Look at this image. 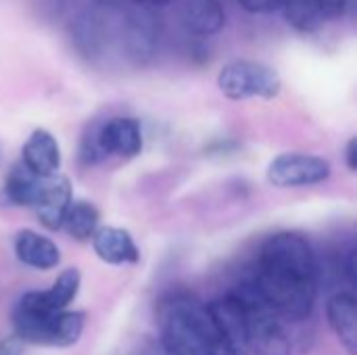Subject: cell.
I'll use <instances>...</instances> for the list:
<instances>
[{"mask_svg":"<svg viewBox=\"0 0 357 355\" xmlns=\"http://www.w3.org/2000/svg\"><path fill=\"white\" fill-rule=\"evenodd\" d=\"M249 278L282 320L303 322L312 316L318 295V264L305 236L297 232L270 236L261 245Z\"/></svg>","mask_w":357,"mask_h":355,"instance_id":"6da1fadb","label":"cell"},{"mask_svg":"<svg viewBox=\"0 0 357 355\" xmlns=\"http://www.w3.org/2000/svg\"><path fill=\"white\" fill-rule=\"evenodd\" d=\"M161 343L169 355H236L218 335L207 303L176 293L159 303Z\"/></svg>","mask_w":357,"mask_h":355,"instance_id":"7a4b0ae2","label":"cell"},{"mask_svg":"<svg viewBox=\"0 0 357 355\" xmlns=\"http://www.w3.org/2000/svg\"><path fill=\"white\" fill-rule=\"evenodd\" d=\"M86 326V316L82 312H59L48 314L25 305L21 299L13 312L15 337L21 343L38 347H71L79 341Z\"/></svg>","mask_w":357,"mask_h":355,"instance_id":"3957f363","label":"cell"},{"mask_svg":"<svg viewBox=\"0 0 357 355\" xmlns=\"http://www.w3.org/2000/svg\"><path fill=\"white\" fill-rule=\"evenodd\" d=\"M232 295L241 301L249 331V354L253 355H291V335L284 320L270 308L259 295L253 280H243Z\"/></svg>","mask_w":357,"mask_h":355,"instance_id":"277c9868","label":"cell"},{"mask_svg":"<svg viewBox=\"0 0 357 355\" xmlns=\"http://www.w3.org/2000/svg\"><path fill=\"white\" fill-rule=\"evenodd\" d=\"M144 138L140 121L134 117H111L88 128L82 138V161L100 163L109 157L134 159L142 153Z\"/></svg>","mask_w":357,"mask_h":355,"instance_id":"5b68a950","label":"cell"},{"mask_svg":"<svg viewBox=\"0 0 357 355\" xmlns=\"http://www.w3.org/2000/svg\"><path fill=\"white\" fill-rule=\"evenodd\" d=\"M218 88L230 100H247V98L272 100L280 94L282 80L274 67L261 61L236 59L220 69Z\"/></svg>","mask_w":357,"mask_h":355,"instance_id":"8992f818","label":"cell"},{"mask_svg":"<svg viewBox=\"0 0 357 355\" xmlns=\"http://www.w3.org/2000/svg\"><path fill=\"white\" fill-rule=\"evenodd\" d=\"M333 165L328 159L307 153H282L272 159L268 180L276 188H303L316 186L331 178Z\"/></svg>","mask_w":357,"mask_h":355,"instance_id":"52a82bcc","label":"cell"},{"mask_svg":"<svg viewBox=\"0 0 357 355\" xmlns=\"http://www.w3.org/2000/svg\"><path fill=\"white\" fill-rule=\"evenodd\" d=\"M207 312L220 339L236 355L249 354V331L241 301L232 293H228L207 303Z\"/></svg>","mask_w":357,"mask_h":355,"instance_id":"ba28073f","label":"cell"},{"mask_svg":"<svg viewBox=\"0 0 357 355\" xmlns=\"http://www.w3.org/2000/svg\"><path fill=\"white\" fill-rule=\"evenodd\" d=\"M71 201H73V190H71L69 178L54 174L48 178H40L36 201H33L31 209L36 211V216L44 228L61 230Z\"/></svg>","mask_w":357,"mask_h":355,"instance_id":"9c48e42d","label":"cell"},{"mask_svg":"<svg viewBox=\"0 0 357 355\" xmlns=\"http://www.w3.org/2000/svg\"><path fill=\"white\" fill-rule=\"evenodd\" d=\"M82 287V274L77 268H67L59 274V278L52 282L50 289L46 291H31L21 297V301L33 310L48 312V314H59L65 312L77 297Z\"/></svg>","mask_w":357,"mask_h":355,"instance_id":"30bf717a","label":"cell"},{"mask_svg":"<svg viewBox=\"0 0 357 355\" xmlns=\"http://www.w3.org/2000/svg\"><path fill=\"white\" fill-rule=\"evenodd\" d=\"M21 163L38 178H48L61 169V146L59 140L44 128H36L21 151Z\"/></svg>","mask_w":357,"mask_h":355,"instance_id":"8fae6325","label":"cell"},{"mask_svg":"<svg viewBox=\"0 0 357 355\" xmlns=\"http://www.w3.org/2000/svg\"><path fill=\"white\" fill-rule=\"evenodd\" d=\"M90 241L96 257L109 266H128V264H138L140 259L138 245L134 243L132 234L123 228L100 226Z\"/></svg>","mask_w":357,"mask_h":355,"instance_id":"7c38bea8","label":"cell"},{"mask_svg":"<svg viewBox=\"0 0 357 355\" xmlns=\"http://www.w3.org/2000/svg\"><path fill=\"white\" fill-rule=\"evenodd\" d=\"M159 42V19L149 8H136L126 23V50L136 63L153 59Z\"/></svg>","mask_w":357,"mask_h":355,"instance_id":"4fadbf2b","label":"cell"},{"mask_svg":"<svg viewBox=\"0 0 357 355\" xmlns=\"http://www.w3.org/2000/svg\"><path fill=\"white\" fill-rule=\"evenodd\" d=\"M15 255L17 259L33 270H52L61 264V251L54 241L36 232V230H19L15 236Z\"/></svg>","mask_w":357,"mask_h":355,"instance_id":"5bb4252c","label":"cell"},{"mask_svg":"<svg viewBox=\"0 0 357 355\" xmlns=\"http://www.w3.org/2000/svg\"><path fill=\"white\" fill-rule=\"evenodd\" d=\"M328 324L349 355H357V303L351 293H335L326 303Z\"/></svg>","mask_w":357,"mask_h":355,"instance_id":"9a60e30c","label":"cell"},{"mask_svg":"<svg viewBox=\"0 0 357 355\" xmlns=\"http://www.w3.org/2000/svg\"><path fill=\"white\" fill-rule=\"evenodd\" d=\"M182 21L197 36H213L224 29L226 13L220 0H182Z\"/></svg>","mask_w":357,"mask_h":355,"instance_id":"2e32d148","label":"cell"},{"mask_svg":"<svg viewBox=\"0 0 357 355\" xmlns=\"http://www.w3.org/2000/svg\"><path fill=\"white\" fill-rule=\"evenodd\" d=\"M40 178L33 176L23 163L10 167L0 186V205L4 207H31L36 201Z\"/></svg>","mask_w":357,"mask_h":355,"instance_id":"e0dca14e","label":"cell"},{"mask_svg":"<svg viewBox=\"0 0 357 355\" xmlns=\"http://www.w3.org/2000/svg\"><path fill=\"white\" fill-rule=\"evenodd\" d=\"M100 213L94 207V203L77 199L71 201L65 220H63V230L73 236L75 241H90L94 236V232L100 228Z\"/></svg>","mask_w":357,"mask_h":355,"instance_id":"ac0fdd59","label":"cell"},{"mask_svg":"<svg viewBox=\"0 0 357 355\" xmlns=\"http://www.w3.org/2000/svg\"><path fill=\"white\" fill-rule=\"evenodd\" d=\"M280 6H284L287 21L299 31H314L320 25L316 0H280Z\"/></svg>","mask_w":357,"mask_h":355,"instance_id":"d6986e66","label":"cell"},{"mask_svg":"<svg viewBox=\"0 0 357 355\" xmlns=\"http://www.w3.org/2000/svg\"><path fill=\"white\" fill-rule=\"evenodd\" d=\"M316 6L322 19H337L345 13L347 0H316Z\"/></svg>","mask_w":357,"mask_h":355,"instance_id":"ffe728a7","label":"cell"},{"mask_svg":"<svg viewBox=\"0 0 357 355\" xmlns=\"http://www.w3.org/2000/svg\"><path fill=\"white\" fill-rule=\"evenodd\" d=\"M238 2L251 15H268L280 6V0H238Z\"/></svg>","mask_w":357,"mask_h":355,"instance_id":"44dd1931","label":"cell"},{"mask_svg":"<svg viewBox=\"0 0 357 355\" xmlns=\"http://www.w3.org/2000/svg\"><path fill=\"white\" fill-rule=\"evenodd\" d=\"M345 278L349 280V285H351V287H356L357 285V253H356V249H351V251H349V255H347V259H345Z\"/></svg>","mask_w":357,"mask_h":355,"instance_id":"7402d4cb","label":"cell"},{"mask_svg":"<svg viewBox=\"0 0 357 355\" xmlns=\"http://www.w3.org/2000/svg\"><path fill=\"white\" fill-rule=\"evenodd\" d=\"M345 159H347V167H349L351 172H356L357 169V140L356 138H351V140L347 142V149H345Z\"/></svg>","mask_w":357,"mask_h":355,"instance_id":"603a6c76","label":"cell"},{"mask_svg":"<svg viewBox=\"0 0 357 355\" xmlns=\"http://www.w3.org/2000/svg\"><path fill=\"white\" fill-rule=\"evenodd\" d=\"M153 4H157V6H161V4H169V2H174V0H151Z\"/></svg>","mask_w":357,"mask_h":355,"instance_id":"cb8c5ba5","label":"cell"},{"mask_svg":"<svg viewBox=\"0 0 357 355\" xmlns=\"http://www.w3.org/2000/svg\"><path fill=\"white\" fill-rule=\"evenodd\" d=\"M132 2H138V4H140V2H144V0H132Z\"/></svg>","mask_w":357,"mask_h":355,"instance_id":"d4e9b609","label":"cell"}]
</instances>
